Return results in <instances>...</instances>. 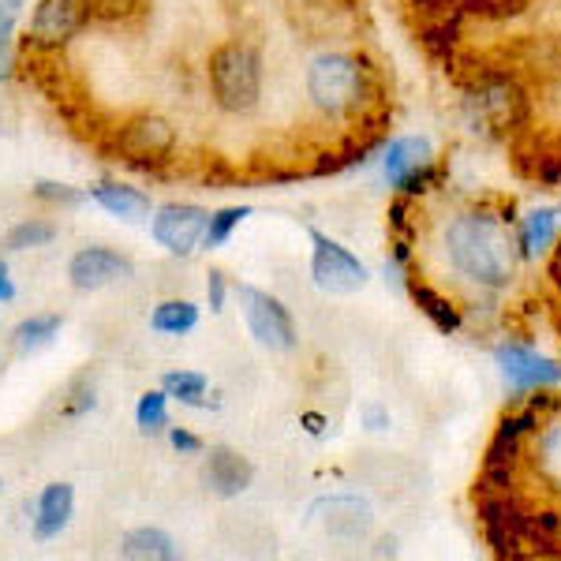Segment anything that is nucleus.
I'll return each instance as SVG.
<instances>
[{
	"instance_id": "obj_1",
	"label": "nucleus",
	"mask_w": 561,
	"mask_h": 561,
	"mask_svg": "<svg viewBox=\"0 0 561 561\" xmlns=\"http://www.w3.org/2000/svg\"><path fill=\"white\" fill-rule=\"evenodd\" d=\"M446 251L460 274L491 288L505 285L517 270V251H513L510 232L486 214L457 217L446 232Z\"/></svg>"
},
{
	"instance_id": "obj_2",
	"label": "nucleus",
	"mask_w": 561,
	"mask_h": 561,
	"mask_svg": "<svg viewBox=\"0 0 561 561\" xmlns=\"http://www.w3.org/2000/svg\"><path fill=\"white\" fill-rule=\"evenodd\" d=\"M206 79H210V94L217 108L243 116L262 98V57L248 42H225L210 53Z\"/></svg>"
},
{
	"instance_id": "obj_3",
	"label": "nucleus",
	"mask_w": 561,
	"mask_h": 561,
	"mask_svg": "<svg viewBox=\"0 0 561 561\" xmlns=\"http://www.w3.org/2000/svg\"><path fill=\"white\" fill-rule=\"evenodd\" d=\"M307 94L325 116H348L367 102V65L348 53H325L307 68Z\"/></svg>"
},
{
	"instance_id": "obj_4",
	"label": "nucleus",
	"mask_w": 561,
	"mask_h": 561,
	"mask_svg": "<svg viewBox=\"0 0 561 561\" xmlns=\"http://www.w3.org/2000/svg\"><path fill=\"white\" fill-rule=\"evenodd\" d=\"M176 150V128L161 113H139L116 128V153L131 165H161Z\"/></svg>"
},
{
	"instance_id": "obj_5",
	"label": "nucleus",
	"mask_w": 561,
	"mask_h": 561,
	"mask_svg": "<svg viewBox=\"0 0 561 561\" xmlns=\"http://www.w3.org/2000/svg\"><path fill=\"white\" fill-rule=\"evenodd\" d=\"M237 296H240L243 322H248L251 337H255L262 348H270V352L296 348V322L277 296L262 293V288H251V285H240Z\"/></svg>"
},
{
	"instance_id": "obj_6",
	"label": "nucleus",
	"mask_w": 561,
	"mask_h": 561,
	"mask_svg": "<svg viewBox=\"0 0 561 561\" xmlns=\"http://www.w3.org/2000/svg\"><path fill=\"white\" fill-rule=\"evenodd\" d=\"M311 277L322 293L330 296H352L367 285V266L352 255L348 248H341L337 240H330L325 232H311Z\"/></svg>"
},
{
	"instance_id": "obj_7",
	"label": "nucleus",
	"mask_w": 561,
	"mask_h": 561,
	"mask_svg": "<svg viewBox=\"0 0 561 561\" xmlns=\"http://www.w3.org/2000/svg\"><path fill=\"white\" fill-rule=\"evenodd\" d=\"M206 221H210V210L195 203H165L153 210L150 221V237L158 248H165L169 255H192V251L203 243Z\"/></svg>"
},
{
	"instance_id": "obj_8",
	"label": "nucleus",
	"mask_w": 561,
	"mask_h": 561,
	"mask_svg": "<svg viewBox=\"0 0 561 561\" xmlns=\"http://www.w3.org/2000/svg\"><path fill=\"white\" fill-rule=\"evenodd\" d=\"M87 23V0H38L31 26H26V38H31L34 49H65Z\"/></svg>"
},
{
	"instance_id": "obj_9",
	"label": "nucleus",
	"mask_w": 561,
	"mask_h": 561,
	"mask_svg": "<svg viewBox=\"0 0 561 561\" xmlns=\"http://www.w3.org/2000/svg\"><path fill=\"white\" fill-rule=\"evenodd\" d=\"M131 274H135V262L124 255V251L102 248V243L76 251L68 262V280L76 293H98V288L113 285V280H124Z\"/></svg>"
},
{
	"instance_id": "obj_10",
	"label": "nucleus",
	"mask_w": 561,
	"mask_h": 561,
	"mask_svg": "<svg viewBox=\"0 0 561 561\" xmlns=\"http://www.w3.org/2000/svg\"><path fill=\"white\" fill-rule=\"evenodd\" d=\"M431 142L427 139H397L386 150V180L401 192H423L420 184L431 180Z\"/></svg>"
},
{
	"instance_id": "obj_11",
	"label": "nucleus",
	"mask_w": 561,
	"mask_h": 561,
	"mask_svg": "<svg viewBox=\"0 0 561 561\" xmlns=\"http://www.w3.org/2000/svg\"><path fill=\"white\" fill-rule=\"evenodd\" d=\"M203 483H206V491L217 497H240L255 483V468H251V460L240 457L237 449L214 446L203 465Z\"/></svg>"
},
{
	"instance_id": "obj_12",
	"label": "nucleus",
	"mask_w": 561,
	"mask_h": 561,
	"mask_svg": "<svg viewBox=\"0 0 561 561\" xmlns=\"http://www.w3.org/2000/svg\"><path fill=\"white\" fill-rule=\"evenodd\" d=\"M26 510L34 513V539L38 542L57 539L71 524V513H76V486L49 483L34 502H26Z\"/></svg>"
},
{
	"instance_id": "obj_13",
	"label": "nucleus",
	"mask_w": 561,
	"mask_h": 561,
	"mask_svg": "<svg viewBox=\"0 0 561 561\" xmlns=\"http://www.w3.org/2000/svg\"><path fill=\"white\" fill-rule=\"evenodd\" d=\"M497 367H502L505 382L513 389H539L561 382V367L554 359L539 356L528 348H497Z\"/></svg>"
},
{
	"instance_id": "obj_14",
	"label": "nucleus",
	"mask_w": 561,
	"mask_h": 561,
	"mask_svg": "<svg viewBox=\"0 0 561 561\" xmlns=\"http://www.w3.org/2000/svg\"><path fill=\"white\" fill-rule=\"evenodd\" d=\"M314 513H325L322 528H325V536H333V539L356 542L370 531V505L364 497H352V494L322 497V502L314 505Z\"/></svg>"
},
{
	"instance_id": "obj_15",
	"label": "nucleus",
	"mask_w": 561,
	"mask_h": 561,
	"mask_svg": "<svg viewBox=\"0 0 561 561\" xmlns=\"http://www.w3.org/2000/svg\"><path fill=\"white\" fill-rule=\"evenodd\" d=\"M87 198L98 203L105 214L121 217V221H139L153 210L150 195L142 187H131V184H121V180H102V184L87 187Z\"/></svg>"
},
{
	"instance_id": "obj_16",
	"label": "nucleus",
	"mask_w": 561,
	"mask_h": 561,
	"mask_svg": "<svg viewBox=\"0 0 561 561\" xmlns=\"http://www.w3.org/2000/svg\"><path fill=\"white\" fill-rule=\"evenodd\" d=\"M121 554L135 561H176L180 547H176V539L161 528H135L121 539Z\"/></svg>"
},
{
	"instance_id": "obj_17",
	"label": "nucleus",
	"mask_w": 561,
	"mask_h": 561,
	"mask_svg": "<svg viewBox=\"0 0 561 561\" xmlns=\"http://www.w3.org/2000/svg\"><path fill=\"white\" fill-rule=\"evenodd\" d=\"M60 325H65L60 314H31V319H23L20 325H15L12 345L20 356H34V352L49 348L53 341L60 337Z\"/></svg>"
},
{
	"instance_id": "obj_18",
	"label": "nucleus",
	"mask_w": 561,
	"mask_h": 561,
	"mask_svg": "<svg viewBox=\"0 0 561 561\" xmlns=\"http://www.w3.org/2000/svg\"><path fill=\"white\" fill-rule=\"evenodd\" d=\"M198 325V307L192 300H165L153 307L150 314V330L161 337H184Z\"/></svg>"
},
{
	"instance_id": "obj_19",
	"label": "nucleus",
	"mask_w": 561,
	"mask_h": 561,
	"mask_svg": "<svg viewBox=\"0 0 561 561\" xmlns=\"http://www.w3.org/2000/svg\"><path fill=\"white\" fill-rule=\"evenodd\" d=\"M161 389H165L173 401L187 404V409H210V401H206V375H198V370H169L165 378H161Z\"/></svg>"
},
{
	"instance_id": "obj_20",
	"label": "nucleus",
	"mask_w": 561,
	"mask_h": 561,
	"mask_svg": "<svg viewBox=\"0 0 561 561\" xmlns=\"http://www.w3.org/2000/svg\"><path fill=\"white\" fill-rule=\"evenodd\" d=\"M412 300L423 307V314L438 325V330H457L460 325V314H457V307H454V300H446L442 293H434L431 285H423V280H412Z\"/></svg>"
},
{
	"instance_id": "obj_21",
	"label": "nucleus",
	"mask_w": 561,
	"mask_h": 561,
	"mask_svg": "<svg viewBox=\"0 0 561 561\" xmlns=\"http://www.w3.org/2000/svg\"><path fill=\"white\" fill-rule=\"evenodd\" d=\"M135 423H139V431L147 434V438L169 431V393L165 389H147V393L139 397V404H135Z\"/></svg>"
},
{
	"instance_id": "obj_22",
	"label": "nucleus",
	"mask_w": 561,
	"mask_h": 561,
	"mask_svg": "<svg viewBox=\"0 0 561 561\" xmlns=\"http://www.w3.org/2000/svg\"><path fill=\"white\" fill-rule=\"evenodd\" d=\"M57 225L45 221V217H31V221H20L12 232L4 237V248L8 251H31V248H49L57 240Z\"/></svg>"
},
{
	"instance_id": "obj_23",
	"label": "nucleus",
	"mask_w": 561,
	"mask_h": 561,
	"mask_svg": "<svg viewBox=\"0 0 561 561\" xmlns=\"http://www.w3.org/2000/svg\"><path fill=\"white\" fill-rule=\"evenodd\" d=\"M251 217V206H225V210L210 214V221H206V232H203V248L206 251H217L229 243L232 232L240 229L243 221Z\"/></svg>"
},
{
	"instance_id": "obj_24",
	"label": "nucleus",
	"mask_w": 561,
	"mask_h": 561,
	"mask_svg": "<svg viewBox=\"0 0 561 561\" xmlns=\"http://www.w3.org/2000/svg\"><path fill=\"white\" fill-rule=\"evenodd\" d=\"M558 229V210H531L528 221H524V251L528 255H542L554 240Z\"/></svg>"
},
{
	"instance_id": "obj_25",
	"label": "nucleus",
	"mask_w": 561,
	"mask_h": 561,
	"mask_svg": "<svg viewBox=\"0 0 561 561\" xmlns=\"http://www.w3.org/2000/svg\"><path fill=\"white\" fill-rule=\"evenodd\" d=\"M87 12L98 23H128L142 12V0H87Z\"/></svg>"
},
{
	"instance_id": "obj_26",
	"label": "nucleus",
	"mask_w": 561,
	"mask_h": 561,
	"mask_svg": "<svg viewBox=\"0 0 561 561\" xmlns=\"http://www.w3.org/2000/svg\"><path fill=\"white\" fill-rule=\"evenodd\" d=\"M524 0H460V12L476 15V20H510L520 15Z\"/></svg>"
},
{
	"instance_id": "obj_27",
	"label": "nucleus",
	"mask_w": 561,
	"mask_h": 561,
	"mask_svg": "<svg viewBox=\"0 0 561 561\" xmlns=\"http://www.w3.org/2000/svg\"><path fill=\"white\" fill-rule=\"evenodd\" d=\"M31 192L38 203H49V206H79L87 198V192H79V187H71V184H57V180H38Z\"/></svg>"
},
{
	"instance_id": "obj_28",
	"label": "nucleus",
	"mask_w": 561,
	"mask_h": 561,
	"mask_svg": "<svg viewBox=\"0 0 561 561\" xmlns=\"http://www.w3.org/2000/svg\"><path fill=\"white\" fill-rule=\"evenodd\" d=\"M539 460H542V472H547L554 483L561 486V427H550L539 438Z\"/></svg>"
},
{
	"instance_id": "obj_29",
	"label": "nucleus",
	"mask_w": 561,
	"mask_h": 561,
	"mask_svg": "<svg viewBox=\"0 0 561 561\" xmlns=\"http://www.w3.org/2000/svg\"><path fill=\"white\" fill-rule=\"evenodd\" d=\"M169 446H173L176 454H184V457L203 454V438H198L195 431H187V427H169Z\"/></svg>"
},
{
	"instance_id": "obj_30",
	"label": "nucleus",
	"mask_w": 561,
	"mask_h": 561,
	"mask_svg": "<svg viewBox=\"0 0 561 561\" xmlns=\"http://www.w3.org/2000/svg\"><path fill=\"white\" fill-rule=\"evenodd\" d=\"M225 296H229L225 274L221 270H210V274H206V300H210V311H225Z\"/></svg>"
},
{
	"instance_id": "obj_31",
	"label": "nucleus",
	"mask_w": 561,
	"mask_h": 561,
	"mask_svg": "<svg viewBox=\"0 0 561 561\" xmlns=\"http://www.w3.org/2000/svg\"><path fill=\"white\" fill-rule=\"evenodd\" d=\"M412 12H423V15H434V20H442L446 12H460V0H409Z\"/></svg>"
},
{
	"instance_id": "obj_32",
	"label": "nucleus",
	"mask_w": 561,
	"mask_h": 561,
	"mask_svg": "<svg viewBox=\"0 0 561 561\" xmlns=\"http://www.w3.org/2000/svg\"><path fill=\"white\" fill-rule=\"evenodd\" d=\"M12 71H15V45L8 34H0V83L12 79Z\"/></svg>"
},
{
	"instance_id": "obj_33",
	"label": "nucleus",
	"mask_w": 561,
	"mask_h": 561,
	"mask_svg": "<svg viewBox=\"0 0 561 561\" xmlns=\"http://www.w3.org/2000/svg\"><path fill=\"white\" fill-rule=\"evenodd\" d=\"M87 409H94V389H79L76 401L68 404V415H83Z\"/></svg>"
},
{
	"instance_id": "obj_34",
	"label": "nucleus",
	"mask_w": 561,
	"mask_h": 561,
	"mask_svg": "<svg viewBox=\"0 0 561 561\" xmlns=\"http://www.w3.org/2000/svg\"><path fill=\"white\" fill-rule=\"evenodd\" d=\"M12 300H15V285L8 277V262L0 259V304H12Z\"/></svg>"
},
{
	"instance_id": "obj_35",
	"label": "nucleus",
	"mask_w": 561,
	"mask_h": 561,
	"mask_svg": "<svg viewBox=\"0 0 561 561\" xmlns=\"http://www.w3.org/2000/svg\"><path fill=\"white\" fill-rule=\"evenodd\" d=\"M364 420L370 423V431H382V427H386V423H389L382 409H367V412H364Z\"/></svg>"
},
{
	"instance_id": "obj_36",
	"label": "nucleus",
	"mask_w": 561,
	"mask_h": 561,
	"mask_svg": "<svg viewBox=\"0 0 561 561\" xmlns=\"http://www.w3.org/2000/svg\"><path fill=\"white\" fill-rule=\"evenodd\" d=\"M304 423H307V431H311V434H322V423H325V420H322V415H314V412H307V415H304Z\"/></svg>"
},
{
	"instance_id": "obj_37",
	"label": "nucleus",
	"mask_w": 561,
	"mask_h": 561,
	"mask_svg": "<svg viewBox=\"0 0 561 561\" xmlns=\"http://www.w3.org/2000/svg\"><path fill=\"white\" fill-rule=\"evenodd\" d=\"M0 494H4V483H0Z\"/></svg>"
}]
</instances>
